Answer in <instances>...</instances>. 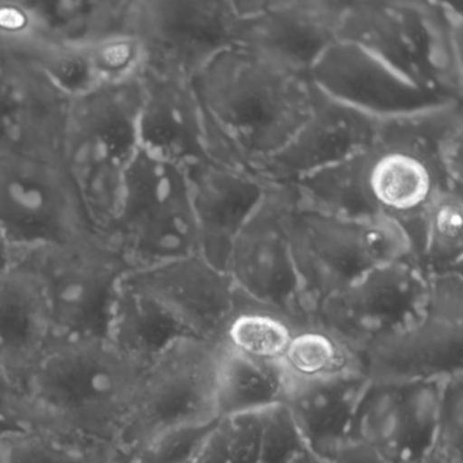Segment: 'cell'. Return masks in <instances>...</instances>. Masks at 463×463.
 I'll use <instances>...</instances> for the list:
<instances>
[{
	"label": "cell",
	"mask_w": 463,
	"mask_h": 463,
	"mask_svg": "<svg viewBox=\"0 0 463 463\" xmlns=\"http://www.w3.org/2000/svg\"><path fill=\"white\" fill-rule=\"evenodd\" d=\"M192 82L208 120L251 173L291 139L313 102L307 77L241 45L213 59Z\"/></svg>",
	"instance_id": "1"
},
{
	"label": "cell",
	"mask_w": 463,
	"mask_h": 463,
	"mask_svg": "<svg viewBox=\"0 0 463 463\" xmlns=\"http://www.w3.org/2000/svg\"><path fill=\"white\" fill-rule=\"evenodd\" d=\"M216 420L200 424L178 425L162 430L137 449L120 454L121 462L194 463Z\"/></svg>",
	"instance_id": "32"
},
{
	"label": "cell",
	"mask_w": 463,
	"mask_h": 463,
	"mask_svg": "<svg viewBox=\"0 0 463 463\" xmlns=\"http://www.w3.org/2000/svg\"><path fill=\"white\" fill-rule=\"evenodd\" d=\"M241 47L308 78L314 64L340 34L346 2L341 0H243Z\"/></svg>",
	"instance_id": "15"
},
{
	"label": "cell",
	"mask_w": 463,
	"mask_h": 463,
	"mask_svg": "<svg viewBox=\"0 0 463 463\" xmlns=\"http://www.w3.org/2000/svg\"><path fill=\"white\" fill-rule=\"evenodd\" d=\"M325 463H390L375 447L360 439L346 438Z\"/></svg>",
	"instance_id": "36"
},
{
	"label": "cell",
	"mask_w": 463,
	"mask_h": 463,
	"mask_svg": "<svg viewBox=\"0 0 463 463\" xmlns=\"http://www.w3.org/2000/svg\"><path fill=\"white\" fill-rule=\"evenodd\" d=\"M185 172L196 224L197 253L226 272L235 238L272 184L211 159L197 162Z\"/></svg>",
	"instance_id": "21"
},
{
	"label": "cell",
	"mask_w": 463,
	"mask_h": 463,
	"mask_svg": "<svg viewBox=\"0 0 463 463\" xmlns=\"http://www.w3.org/2000/svg\"><path fill=\"white\" fill-rule=\"evenodd\" d=\"M101 235L132 272L197 253L185 169L139 148L127 170L115 218Z\"/></svg>",
	"instance_id": "5"
},
{
	"label": "cell",
	"mask_w": 463,
	"mask_h": 463,
	"mask_svg": "<svg viewBox=\"0 0 463 463\" xmlns=\"http://www.w3.org/2000/svg\"><path fill=\"white\" fill-rule=\"evenodd\" d=\"M419 463H433V462H432V460L427 459V458H425L424 460H421V462H419Z\"/></svg>",
	"instance_id": "39"
},
{
	"label": "cell",
	"mask_w": 463,
	"mask_h": 463,
	"mask_svg": "<svg viewBox=\"0 0 463 463\" xmlns=\"http://www.w3.org/2000/svg\"><path fill=\"white\" fill-rule=\"evenodd\" d=\"M260 414L262 432L256 463L294 462L306 446L287 409L278 405Z\"/></svg>",
	"instance_id": "34"
},
{
	"label": "cell",
	"mask_w": 463,
	"mask_h": 463,
	"mask_svg": "<svg viewBox=\"0 0 463 463\" xmlns=\"http://www.w3.org/2000/svg\"><path fill=\"white\" fill-rule=\"evenodd\" d=\"M139 85V148L184 169L207 161L205 115L191 78L146 66Z\"/></svg>",
	"instance_id": "20"
},
{
	"label": "cell",
	"mask_w": 463,
	"mask_h": 463,
	"mask_svg": "<svg viewBox=\"0 0 463 463\" xmlns=\"http://www.w3.org/2000/svg\"><path fill=\"white\" fill-rule=\"evenodd\" d=\"M20 262L17 250L0 232V280Z\"/></svg>",
	"instance_id": "37"
},
{
	"label": "cell",
	"mask_w": 463,
	"mask_h": 463,
	"mask_svg": "<svg viewBox=\"0 0 463 463\" xmlns=\"http://www.w3.org/2000/svg\"><path fill=\"white\" fill-rule=\"evenodd\" d=\"M36 272L53 337L108 340L121 284L132 272L101 234L21 256Z\"/></svg>",
	"instance_id": "7"
},
{
	"label": "cell",
	"mask_w": 463,
	"mask_h": 463,
	"mask_svg": "<svg viewBox=\"0 0 463 463\" xmlns=\"http://www.w3.org/2000/svg\"><path fill=\"white\" fill-rule=\"evenodd\" d=\"M295 197L286 184H272L235 238L226 273L238 291L294 319L313 324L303 299L291 240L289 216Z\"/></svg>",
	"instance_id": "11"
},
{
	"label": "cell",
	"mask_w": 463,
	"mask_h": 463,
	"mask_svg": "<svg viewBox=\"0 0 463 463\" xmlns=\"http://www.w3.org/2000/svg\"><path fill=\"white\" fill-rule=\"evenodd\" d=\"M463 191L444 189L430 204L424 219L416 264L427 278L462 272Z\"/></svg>",
	"instance_id": "28"
},
{
	"label": "cell",
	"mask_w": 463,
	"mask_h": 463,
	"mask_svg": "<svg viewBox=\"0 0 463 463\" xmlns=\"http://www.w3.org/2000/svg\"><path fill=\"white\" fill-rule=\"evenodd\" d=\"M127 281L158 302L189 335L215 344L237 297L230 276L199 253L134 270Z\"/></svg>",
	"instance_id": "19"
},
{
	"label": "cell",
	"mask_w": 463,
	"mask_h": 463,
	"mask_svg": "<svg viewBox=\"0 0 463 463\" xmlns=\"http://www.w3.org/2000/svg\"><path fill=\"white\" fill-rule=\"evenodd\" d=\"M368 381H443L463 373V276L428 278L424 310L414 321L360 351Z\"/></svg>",
	"instance_id": "9"
},
{
	"label": "cell",
	"mask_w": 463,
	"mask_h": 463,
	"mask_svg": "<svg viewBox=\"0 0 463 463\" xmlns=\"http://www.w3.org/2000/svg\"><path fill=\"white\" fill-rule=\"evenodd\" d=\"M261 414L218 417L194 463H256Z\"/></svg>",
	"instance_id": "31"
},
{
	"label": "cell",
	"mask_w": 463,
	"mask_h": 463,
	"mask_svg": "<svg viewBox=\"0 0 463 463\" xmlns=\"http://www.w3.org/2000/svg\"><path fill=\"white\" fill-rule=\"evenodd\" d=\"M52 337L42 283L20 261L0 280V367L24 382Z\"/></svg>",
	"instance_id": "23"
},
{
	"label": "cell",
	"mask_w": 463,
	"mask_h": 463,
	"mask_svg": "<svg viewBox=\"0 0 463 463\" xmlns=\"http://www.w3.org/2000/svg\"><path fill=\"white\" fill-rule=\"evenodd\" d=\"M311 85L330 99L376 118H392L451 104L417 88L359 45L337 40L314 64Z\"/></svg>",
	"instance_id": "17"
},
{
	"label": "cell",
	"mask_w": 463,
	"mask_h": 463,
	"mask_svg": "<svg viewBox=\"0 0 463 463\" xmlns=\"http://www.w3.org/2000/svg\"><path fill=\"white\" fill-rule=\"evenodd\" d=\"M143 370L108 340L52 337L23 383L42 427L118 449Z\"/></svg>",
	"instance_id": "2"
},
{
	"label": "cell",
	"mask_w": 463,
	"mask_h": 463,
	"mask_svg": "<svg viewBox=\"0 0 463 463\" xmlns=\"http://www.w3.org/2000/svg\"><path fill=\"white\" fill-rule=\"evenodd\" d=\"M139 80L72 94L63 162L99 234L115 218L127 170L139 150Z\"/></svg>",
	"instance_id": "4"
},
{
	"label": "cell",
	"mask_w": 463,
	"mask_h": 463,
	"mask_svg": "<svg viewBox=\"0 0 463 463\" xmlns=\"http://www.w3.org/2000/svg\"><path fill=\"white\" fill-rule=\"evenodd\" d=\"M292 463H325V460H322L321 458L317 457V455H314L313 452L306 449L305 451L300 452V454L295 458Z\"/></svg>",
	"instance_id": "38"
},
{
	"label": "cell",
	"mask_w": 463,
	"mask_h": 463,
	"mask_svg": "<svg viewBox=\"0 0 463 463\" xmlns=\"http://www.w3.org/2000/svg\"><path fill=\"white\" fill-rule=\"evenodd\" d=\"M219 344L181 338L143 370L118 440L127 454L156 433L218 419L215 373Z\"/></svg>",
	"instance_id": "10"
},
{
	"label": "cell",
	"mask_w": 463,
	"mask_h": 463,
	"mask_svg": "<svg viewBox=\"0 0 463 463\" xmlns=\"http://www.w3.org/2000/svg\"><path fill=\"white\" fill-rule=\"evenodd\" d=\"M185 337L194 335L126 278L116 299L108 341L127 359L146 368Z\"/></svg>",
	"instance_id": "24"
},
{
	"label": "cell",
	"mask_w": 463,
	"mask_h": 463,
	"mask_svg": "<svg viewBox=\"0 0 463 463\" xmlns=\"http://www.w3.org/2000/svg\"><path fill=\"white\" fill-rule=\"evenodd\" d=\"M367 384L364 373L321 381L287 379L283 405L308 451L326 460L348 438L357 403Z\"/></svg>",
	"instance_id": "22"
},
{
	"label": "cell",
	"mask_w": 463,
	"mask_h": 463,
	"mask_svg": "<svg viewBox=\"0 0 463 463\" xmlns=\"http://www.w3.org/2000/svg\"><path fill=\"white\" fill-rule=\"evenodd\" d=\"M462 39V10L430 0L346 2L338 34L449 101H463Z\"/></svg>",
	"instance_id": "3"
},
{
	"label": "cell",
	"mask_w": 463,
	"mask_h": 463,
	"mask_svg": "<svg viewBox=\"0 0 463 463\" xmlns=\"http://www.w3.org/2000/svg\"><path fill=\"white\" fill-rule=\"evenodd\" d=\"M286 390L287 376L280 363L251 359L219 344L216 416L261 413L283 405Z\"/></svg>",
	"instance_id": "25"
},
{
	"label": "cell",
	"mask_w": 463,
	"mask_h": 463,
	"mask_svg": "<svg viewBox=\"0 0 463 463\" xmlns=\"http://www.w3.org/2000/svg\"><path fill=\"white\" fill-rule=\"evenodd\" d=\"M86 88L126 85L139 80L146 67V51L134 28L107 34L80 53Z\"/></svg>",
	"instance_id": "30"
},
{
	"label": "cell",
	"mask_w": 463,
	"mask_h": 463,
	"mask_svg": "<svg viewBox=\"0 0 463 463\" xmlns=\"http://www.w3.org/2000/svg\"><path fill=\"white\" fill-rule=\"evenodd\" d=\"M443 381H368L348 438L375 447L390 463H419L430 454Z\"/></svg>",
	"instance_id": "16"
},
{
	"label": "cell",
	"mask_w": 463,
	"mask_h": 463,
	"mask_svg": "<svg viewBox=\"0 0 463 463\" xmlns=\"http://www.w3.org/2000/svg\"><path fill=\"white\" fill-rule=\"evenodd\" d=\"M289 240L311 318L319 306L375 265L413 260L403 230L384 218L354 219L302 207L289 216Z\"/></svg>",
	"instance_id": "6"
},
{
	"label": "cell",
	"mask_w": 463,
	"mask_h": 463,
	"mask_svg": "<svg viewBox=\"0 0 463 463\" xmlns=\"http://www.w3.org/2000/svg\"><path fill=\"white\" fill-rule=\"evenodd\" d=\"M242 14L226 0H134L132 28L146 66L194 80L216 56L237 47Z\"/></svg>",
	"instance_id": "12"
},
{
	"label": "cell",
	"mask_w": 463,
	"mask_h": 463,
	"mask_svg": "<svg viewBox=\"0 0 463 463\" xmlns=\"http://www.w3.org/2000/svg\"><path fill=\"white\" fill-rule=\"evenodd\" d=\"M280 365L289 381H321L363 373L359 352L316 322L295 330Z\"/></svg>",
	"instance_id": "27"
},
{
	"label": "cell",
	"mask_w": 463,
	"mask_h": 463,
	"mask_svg": "<svg viewBox=\"0 0 463 463\" xmlns=\"http://www.w3.org/2000/svg\"><path fill=\"white\" fill-rule=\"evenodd\" d=\"M463 373L449 376L441 387L435 436L427 459L433 463H462Z\"/></svg>",
	"instance_id": "33"
},
{
	"label": "cell",
	"mask_w": 463,
	"mask_h": 463,
	"mask_svg": "<svg viewBox=\"0 0 463 463\" xmlns=\"http://www.w3.org/2000/svg\"><path fill=\"white\" fill-rule=\"evenodd\" d=\"M428 278L411 259L382 262L327 298L314 322L357 352L414 321L424 310Z\"/></svg>",
	"instance_id": "13"
},
{
	"label": "cell",
	"mask_w": 463,
	"mask_h": 463,
	"mask_svg": "<svg viewBox=\"0 0 463 463\" xmlns=\"http://www.w3.org/2000/svg\"><path fill=\"white\" fill-rule=\"evenodd\" d=\"M0 463H121L116 447L32 428L0 439Z\"/></svg>",
	"instance_id": "29"
},
{
	"label": "cell",
	"mask_w": 463,
	"mask_h": 463,
	"mask_svg": "<svg viewBox=\"0 0 463 463\" xmlns=\"http://www.w3.org/2000/svg\"><path fill=\"white\" fill-rule=\"evenodd\" d=\"M72 94L37 64L0 53V154L63 161Z\"/></svg>",
	"instance_id": "14"
},
{
	"label": "cell",
	"mask_w": 463,
	"mask_h": 463,
	"mask_svg": "<svg viewBox=\"0 0 463 463\" xmlns=\"http://www.w3.org/2000/svg\"><path fill=\"white\" fill-rule=\"evenodd\" d=\"M0 232L18 256L99 234L63 161L0 154Z\"/></svg>",
	"instance_id": "8"
},
{
	"label": "cell",
	"mask_w": 463,
	"mask_h": 463,
	"mask_svg": "<svg viewBox=\"0 0 463 463\" xmlns=\"http://www.w3.org/2000/svg\"><path fill=\"white\" fill-rule=\"evenodd\" d=\"M381 121L314 88L310 113L302 126L278 153L257 164L254 173L269 184L294 183L373 145Z\"/></svg>",
	"instance_id": "18"
},
{
	"label": "cell",
	"mask_w": 463,
	"mask_h": 463,
	"mask_svg": "<svg viewBox=\"0 0 463 463\" xmlns=\"http://www.w3.org/2000/svg\"><path fill=\"white\" fill-rule=\"evenodd\" d=\"M121 463H123V462H121Z\"/></svg>",
	"instance_id": "40"
},
{
	"label": "cell",
	"mask_w": 463,
	"mask_h": 463,
	"mask_svg": "<svg viewBox=\"0 0 463 463\" xmlns=\"http://www.w3.org/2000/svg\"><path fill=\"white\" fill-rule=\"evenodd\" d=\"M298 327L300 325L286 314L261 305L237 289L234 308L222 330L219 344L251 359L280 363Z\"/></svg>",
	"instance_id": "26"
},
{
	"label": "cell",
	"mask_w": 463,
	"mask_h": 463,
	"mask_svg": "<svg viewBox=\"0 0 463 463\" xmlns=\"http://www.w3.org/2000/svg\"><path fill=\"white\" fill-rule=\"evenodd\" d=\"M42 428L23 382L0 367V439Z\"/></svg>",
	"instance_id": "35"
}]
</instances>
